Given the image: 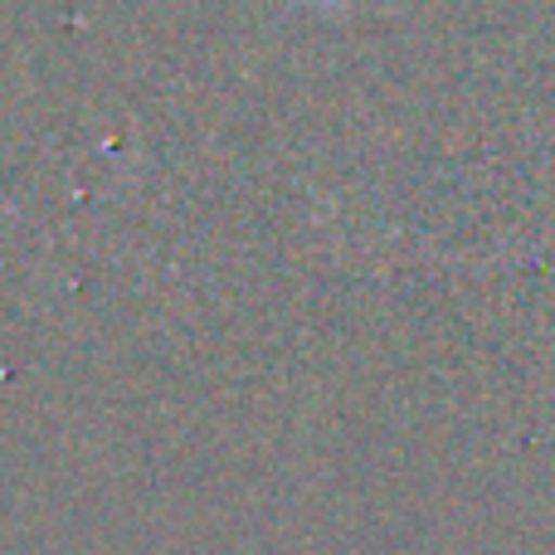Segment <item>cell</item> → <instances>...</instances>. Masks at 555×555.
I'll return each instance as SVG.
<instances>
[{"mask_svg": "<svg viewBox=\"0 0 555 555\" xmlns=\"http://www.w3.org/2000/svg\"><path fill=\"white\" fill-rule=\"evenodd\" d=\"M326 5H341V0H326Z\"/></svg>", "mask_w": 555, "mask_h": 555, "instance_id": "cell-1", "label": "cell"}]
</instances>
